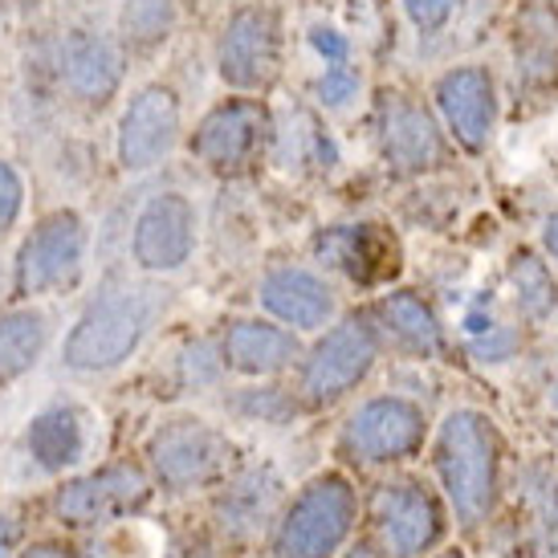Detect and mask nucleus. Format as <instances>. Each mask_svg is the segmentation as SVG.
Returning a JSON list of instances; mask_svg holds the SVG:
<instances>
[{
	"label": "nucleus",
	"mask_w": 558,
	"mask_h": 558,
	"mask_svg": "<svg viewBox=\"0 0 558 558\" xmlns=\"http://www.w3.org/2000/svg\"><path fill=\"white\" fill-rule=\"evenodd\" d=\"M163 306H168V290L131 286V281L107 286L98 298H90V306L78 314L74 330L65 335L62 363L82 375L119 367L143 347L151 326L159 323Z\"/></svg>",
	"instance_id": "1"
},
{
	"label": "nucleus",
	"mask_w": 558,
	"mask_h": 558,
	"mask_svg": "<svg viewBox=\"0 0 558 558\" xmlns=\"http://www.w3.org/2000/svg\"><path fill=\"white\" fill-rule=\"evenodd\" d=\"M436 469L457 518L465 526L481 522L497 489V436L477 408H457L445 416L436 433Z\"/></svg>",
	"instance_id": "2"
},
{
	"label": "nucleus",
	"mask_w": 558,
	"mask_h": 558,
	"mask_svg": "<svg viewBox=\"0 0 558 558\" xmlns=\"http://www.w3.org/2000/svg\"><path fill=\"white\" fill-rule=\"evenodd\" d=\"M286 25L269 0H241L217 33V78L233 94H262L281 74Z\"/></svg>",
	"instance_id": "3"
},
{
	"label": "nucleus",
	"mask_w": 558,
	"mask_h": 558,
	"mask_svg": "<svg viewBox=\"0 0 558 558\" xmlns=\"http://www.w3.org/2000/svg\"><path fill=\"white\" fill-rule=\"evenodd\" d=\"M126 49L119 46L114 33H102L94 25H74L58 37L53 46V78L58 90L86 114L107 110L126 82Z\"/></svg>",
	"instance_id": "4"
},
{
	"label": "nucleus",
	"mask_w": 558,
	"mask_h": 558,
	"mask_svg": "<svg viewBox=\"0 0 558 558\" xmlns=\"http://www.w3.org/2000/svg\"><path fill=\"white\" fill-rule=\"evenodd\" d=\"M274 131H278V123L262 98L236 94V98L217 102L196 123L187 151L217 175H241L274 147Z\"/></svg>",
	"instance_id": "5"
},
{
	"label": "nucleus",
	"mask_w": 558,
	"mask_h": 558,
	"mask_svg": "<svg viewBox=\"0 0 558 558\" xmlns=\"http://www.w3.org/2000/svg\"><path fill=\"white\" fill-rule=\"evenodd\" d=\"M355 489L339 473L311 481L274 534V558H330L351 534Z\"/></svg>",
	"instance_id": "6"
},
{
	"label": "nucleus",
	"mask_w": 558,
	"mask_h": 558,
	"mask_svg": "<svg viewBox=\"0 0 558 558\" xmlns=\"http://www.w3.org/2000/svg\"><path fill=\"white\" fill-rule=\"evenodd\" d=\"M86 220L74 208H58L49 217L37 220V229L25 236V245L16 253L13 286L21 298H41V294H62L82 278L86 265Z\"/></svg>",
	"instance_id": "7"
},
{
	"label": "nucleus",
	"mask_w": 558,
	"mask_h": 558,
	"mask_svg": "<svg viewBox=\"0 0 558 558\" xmlns=\"http://www.w3.org/2000/svg\"><path fill=\"white\" fill-rule=\"evenodd\" d=\"M184 135V102L163 82H147L126 98L114 131V159L131 175L168 163L175 143Z\"/></svg>",
	"instance_id": "8"
},
{
	"label": "nucleus",
	"mask_w": 558,
	"mask_h": 558,
	"mask_svg": "<svg viewBox=\"0 0 558 558\" xmlns=\"http://www.w3.org/2000/svg\"><path fill=\"white\" fill-rule=\"evenodd\" d=\"M375 143L379 156L396 175H424L449 163L445 126L420 98L403 90H388L375 107Z\"/></svg>",
	"instance_id": "9"
},
{
	"label": "nucleus",
	"mask_w": 558,
	"mask_h": 558,
	"mask_svg": "<svg viewBox=\"0 0 558 558\" xmlns=\"http://www.w3.org/2000/svg\"><path fill=\"white\" fill-rule=\"evenodd\" d=\"M379 359V330L367 314H351L339 326H330L318 347L306 355L302 367V391L311 403H335L339 396L363 384Z\"/></svg>",
	"instance_id": "10"
},
{
	"label": "nucleus",
	"mask_w": 558,
	"mask_h": 558,
	"mask_svg": "<svg viewBox=\"0 0 558 558\" xmlns=\"http://www.w3.org/2000/svg\"><path fill=\"white\" fill-rule=\"evenodd\" d=\"M342 452L363 465L403 461L424 445V412L403 396H375L342 424Z\"/></svg>",
	"instance_id": "11"
},
{
	"label": "nucleus",
	"mask_w": 558,
	"mask_h": 558,
	"mask_svg": "<svg viewBox=\"0 0 558 558\" xmlns=\"http://www.w3.org/2000/svg\"><path fill=\"white\" fill-rule=\"evenodd\" d=\"M433 102L440 114V126L461 151L477 156L489 147L497 126V82L489 65L465 62L445 70L433 82Z\"/></svg>",
	"instance_id": "12"
},
{
	"label": "nucleus",
	"mask_w": 558,
	"mask_h": 558,
	"mask_svg": "<svg viewBox=\"0 0 558 558\" xmlns=\"http://www.w3.org/2000/svg\"><path fill=\"white\" fill-rule=\"evenodd\" d=\"M233 457L229 436L204 420H171L147 440V461L168 489H196L225 473Z\"/></svg>",
	"instance_id": "13"
},
{
	"label": "nucleus",
	"mask_w": 558,
	"mask_h": 558,
	"mask_svg": "<svg viewBox=\"0 0 558 558\" xmlns=\"http://www.w3.org/2000/svg\"><path fill=\"white\" fill-rule=\"evenodd\" d=\"M192 248H196V204L175 187L156 192L140 208L131 229L135 265L147 274H175L187 265Z\"/></svg>",
	"instance_id": "14"
},
{
	"label": "nucleus",
	"mask_w": 558,
	"mask_h": 558,
	"mask_svg": "<svg viewBox=\"0 0 558 558\" xmlns=\"http://www.w3.org/2000/svg\"><path fill=\"white\" fill-rule=\"evenodd\" d=\"M147 494H151V481L140 465H107L78 481H65L58 494V518L70 526H98L140 510Z\"/></svg>",
	"instance_id": "15"
},
{
	"label": "nucleus",
	"mask_w": 558,
	"mask_h": 558,
	"mask_svg": "<svg viewBox=\"0 0 558 558\" xmlns=\"http://www.w3.org/2000/svg\"><path fill=\"white\" fill-rule=\"evenodd\" d=\"M375 526L391 558H416L440 538V506L420 481H388L375 489Z\"/></svg>",
	"instance_id": "16"
},
{
	"label": "nucleus",
	"mask_w": 558,
	"mask_h": 558,
	"mask_svg": "<svg viewBox=\"0 0 558 558\" xmlns=\"http://www.w3.org/2000/svg\"><path fill=\"white\" fill-rule=\"evenodd\" d=\"M318 257L359 286H379L400 274V241L388 225H335L318 241Z\"/></svg>",
	"instance_id": "17"
},
{
	"label": "nucleus",
	"mask_w": 558,
	"mask_h": 558,
	"mask_svg": "<svg viewBox=\"0 0 558 558\" xmlns=\"http://www.w3.org/2000/svg\"><path fill=\"white\" fill-rule=\"evenodd\" d=\"M257 298L278 323L294 330H318L335 318V290L326 286V278L302 265H281L274 274H265Z\"/></svg>",
	"instance_id": "18"
},
{
	"label": "nucleus",
	"mask_w": 558,
	"mask_h": 558,
	"mask_svg": "<svg viewBox=\"0 0 558 558\" xmlns=\"http://www.w3.org/2000/svg\"><path fill=\"white\" fill-rule=\"evenodd\" d=\"M220 355L241 375H278L302 359V347L286 326L262 323V318H236L225 330Z\"/></svg>",
	"instance_id": "19"
},
{
	"label": "nucleus",
	"mask_w": 558,
	"mask_h": 558,
	"mask_svg": "<svg viewBox=\"0 0 558 558\" xmlns=\"http://www.w3.org/2000/svg\"><path fill=\"white\" fill-rule=\"evenodd\" d=\"M513 65L518 82L546 90L558 82V13L546 0H526L513 21Z\"/></svg>",
	"instance_id": "20"
},
{
	"label": "nucleus",
	"mask_w": 558,
	"mask_h": 558,
	"mask_svg": "<svg viewBox=\"0 0 558 558\" xmlns=\"http://www.w3.org/2000/svg\"><path fill=\"white\" fill-rule=\"evenodd\" d=\"M281 497V481L274 469H245L229 481V489L217 497V526L225 538H253L274 518Z\"/></svg>",
	"instance_id": "21"
},
{
	"label": "nucleus",
	"mask_w": 558,
	"mask_h": 558,
	"mask_svg": "<svg viewBox=\"0 0 558 558\" xmlns=\"http://www.w3.org/2000/svg\"><path fill=\"white\" fill-rule=\"evenodd\" d=\"M29 457L49 473H62L74 461H82L86 452V416L74 403H53L46 412H37L29 420V433H25Z\"/></svg>",
	"instance_id": "22"
},
{
	"label": "nucleus",
	"mask_w": 558,
	"mask_h": 558,
	"mask_svg": "<svg viewBox=\"0 0 558 558\" xmlns=\"http://www.w3.org/2000/svg\"><path fill=\"white\" fill-rule=\"evenodd\" d=\"M180 29V0H123L119 9V46L126 58H156Z\"/></svg>",
	"instance_id": "23"
},
{
	"label": "nucleus",
	"mask_w": 558,
	"mask_h": 558,
	"mask_svg": "<svg viewBox=\"0 0 558 558\" xmlns=\"http://www.w3.org/2000/svg\"><path fill=\"white\" fill-rule=\"evenodd\" d=\"M379 318H384L388 335L400 342L403 351L424 355V359L445 351V330H440L433 306H428L424 298L408 294V290H400V294H388L384 302H379Z\"/></svg>",
	"instance_id": "24"
},
{
	"label": "nucleus",
	"mask_w": 558,
	"mask_h": 558,
	"mask_svg": "<svg viewBox=\"0 0 558 558\" xmlns=\"http://www.w3.org/2000/svg\"><path fill=\"white\" fill-rule=\"evenodd\" d=\"M46 314L33 306L0 314V388L37 367V359L46 351Z\"/></svg>",
	"instance_id": "25"
},
{
	"label": "nucleus",
	"mask_w": 558,
	"mask_h": 558,
	"mask_svg": "<svg viewBox=\"0 0 558 558\" xmlns=\"http://www.w3.org/2000/svg\"><path fill=\"white\" fill-rule=\"evenodd\" d=\"M510 286H513V298H518V311L522 318L530 323H546L558 306V286H555V274L546 269V262H538L534 253H513L510 262Z\"/></svg>",
	"instance_id": "26"
},
{
	"label": "nucleus",
	"mask_w": 558,
	"mask_h": 558,
	"mask_svg": "<svg viewBox=\"0 0 558 558\" xmlns=\"http://www.w3.org/2000/svg\"><path fill=\"white\" fill-rule=\"evenodd\" d=\"M311 94L323 110H347V107H355V98L363 94V74H359L355 62L323 65V74L314 78Z\"/></svg>",
	"instance_id": "27"
},
{
	"label": "nucleus",
	"mask_w": 558,
	"mask_h": 558,
	"mask_svg": "<svg viewBox=\"0 0 558 558\" xmlns=\"http://www.w3.org/2000/svg\"><path fill=\"white\" fill-rule=\"evenodd\" d=\"M461 4L465 0H400V13L420 37H440L457 21Z\"/></svg>",
	"instance_id": "28"
},
{
	"label": "nucleus",
	"mask_w": 558,
	"mask_h": 558,
	"mask_svg": "<svg viewBox=\"0 0 558 558\" xmlns=\"http://www.w3.org/2000/svg\"><path fill=\"white\" fill-rule=\"evenodd\" d=\"M175 367H180L184 388H204V384H217L220 379L225 355H217V347H213V342H192V347H184V355H180Z\"/></svg>",
	"instance_id": "29"
},
{
	"label": "nucleus",
	"mask_w": 558,
	"mask_h": 558,
	"mask_svg": "<svg viewBox=\"0 0 558 558\" xmlns=\"http://www.w3.org/2000/svg\"><path fill=\"white\" fill-rule=\"evenodd\" d=\"M236 412H245V416H253V420H274V424H281V420L294 416V400L281 388H245L236 396Z\"/></svg>",
	"instance_id": "30"
},
{
	"label": "nucleus",
	"mask_w": 558,
	"mask_h": 558,
	"mask_svg": "<svg viewBox=\"0 0 558 558\" xmlns=\"http://www.w3.org/2000/svg\"><path fill=\"white\" fill-rule=\"evenodd\" d=\"M306 41H311V49L318 53V62L323 65H342V62H355V46H351V37L342 29H335V25H311V33H306Z\"/></svg>",
	"instance_id": "31"
},
{
	"label": "nucleus",
	"mask_w": 558,
	"mask_h": 558,
	"mask_svg": "<svg viewBox=\"0 0 558 558\" xmlns=\"http://www.w3.org/2000/svg\"><path fill=\"white\" fill-rule=\"evenodd\" d=\"M21 208H25V180L9 159H0V233L13 229Z\"/></svg>",
	"instance_id": "32"
},
{
	"label": "nucleus",
	"mask_w": 558,
	"mask_h": 558,
	"mask_svg": "<svg viewBox=\"0 0 558 558\" xmlns=\"http://www.w3.org/2000/svg\"><path fill=\"white\" fill-rule=\"evenodd\" d=\"M469 351L481 359V363H506V359L518 351V335H513L510 326H489V330H481L469 339Z\"/></svg>",
	"instance_id": "33"
},
{
	"label": "nucleus",
	"mask_w": 558,
	"mask_h": 558,
	"mask_svg": "<svg viewBox=\"0 0 558 558\" xmlns=\"http://www.w3.org/2000/svg\"><path fill=\"white\" fill-rule=\"evenodd\" d=\"M21 538V526H16L13 513H0V558H13V546Z\"/></svg>",
	"instance_id": "34"
},
{
	"label": "nucleus",
	"mask_w": 558,
	"mask_h": 558,
	"mask_svg": "<svg viewBox=\"0 0 558 558\" xmlns=\"http://www.w3.org/2000/svg\"><path fill=\"white\" fill-rule=\"evenodd\" d=\"M543 245H546V253L558 262V213L555 217H546V225H543Z\"/></svg>",
	"instance_id": "35"
},
{
	"label": "nucleus",
	"mask_w": 558,
	"mask_h": 558,
	"mask_svg": "<svg viewBox=\"0 0 558 558\" xmlns=\"http://www.w3.org/2000/svg\"><path fill=\"white\" fill-rule=\"evenodd\" d=\"M37 4H41V0H0V9H4V13H16V16L37 13Z\"/></svg>",
	"instance_id": "36"
},
{
	"label": "nucleus",
	"mask_w": 558,
	"mask_h": 558,
	"mask_svg": "<svg viewBox=\"0 0 558 558\" xmlns=\"http://www.w3.org/2000/svg\"><path fill=\"white\" fill-rule=\"evenodd\" d=\"M21 558H70L62 550V546H53V543H41V546H33V550H25Z\"/></svg>",
	"instance_id": "37"
},
{
	"label": "nucleus",
	"mask_w": 558,
	"mask_h": 558,
	"mask_svg": "<svg viewBox=\"0 0 558 558\" xmlns=\"http://www.w3.org/2000/svg\"><path fill=\"white\" fill-rule=\"evenodd\" d=\"M347 558H379V555H375L372 546H355V550H351Z\"/></svg>",
	"instance_id": "38"
},
{
	"label": "nucleus",
	"mask_w": 558,
	"mask_h": 558,
	"mask_svg": "<svg viewBox=\"0 0 558 558\" xmlns=\"http://www.w3.org/2000/svg\"><path fill=\"white\" fill-rule=\"evenodd\" d=\"M550 403H555V412H558V372H555V388H550Z\"/></svg>",
	"instance_id": "39"
},
{
	"label": "nucleus",
	"mask_w": 558,
	"mask_h": 558,
	"mask_svg": "<svg viewBox=\"0 0 558 558\" xmlns=\"http://www.w3.org/2000/svg\"><path fill=\"white\" fill-rule=\"evenodd\" d=\"M440 558H465V555H461V550H449V555H440Z\"/></svg>",
	"instance_id": "40"
},
{
	"label": "nucleus",
	"mask_w": 558,
	"mask_h": 558,
	"mask_svg": "<svg viewBox=\"0 0 558 558\" xmlns=\"http://www.w3.org/2000/svg\"><path fill=\"white\" fill-rule=\"evenodd\" d=\"M78 4H94V0H78Z\"/></svg>",
	"instance_id": "41"
},
{
	"label": "nucleus",
	"mask_w": 558,
	"mask_h": 558,
	"mask_svg": "<svg viewBox=\"0 0 558 558\" xmlns=\"http://www.w3.org/2000/svg\"><path fill=\"white\" fill-rule=\"evenodd\" d=\"M90 558H107V555H90Z\"/></svg>",
	"instance_id": "42"
}]
</instances>
